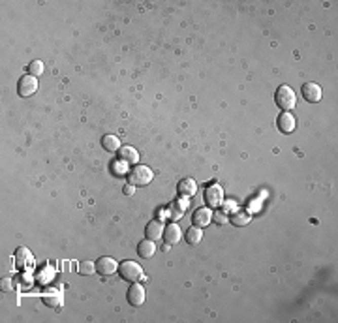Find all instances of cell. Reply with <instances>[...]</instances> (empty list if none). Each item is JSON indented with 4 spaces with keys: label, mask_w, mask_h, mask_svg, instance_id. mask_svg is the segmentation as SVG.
Segmentation results:
<instances>
[{
    "label": "cell",
    "mask_w": 338,
    "mask_h": 323,
    "mask_svg": "<svg viewBox=\"0 0 338 323\" xmlns=\"http://www.w3.org/2000/svg\"><path fill=\"white\" fill-rule=\"evenodd\" d=\"M186 209H188V203L186 201H175L173 203V207H169V216H171V220L180 218V216L186 212Z\"/></svg>",
    "instance_id": "20"
},
{
    "label": "cell",
    "mask_w": 338,
    "mask_h": 323,
    "mask_svg": "<svg viewBox=\"0 0 338 323\" xmlns=\"http://www.w3.org/2000/svg\"><path fill=\"white\" fill-rule=\"evenodd\" d=\"M111 169H113V173H115V175H121V177H124V173H126V165H124V167H121L119 164H113V167H111Z\"/></svg>",
    "instance_id": "25"
},
{
    "label": "cell",
    "mask_w": 338,
    "mask_h": 323,
    "mask_svg": "<svg viewBox=\"0 0 338 323\" xmlns=\"http://www.w3.org/2000/svg\"><path fill=\"white\" fill-rule=\"evenodd\" d=\"M102 147H103V151H107V152H119V149H121L122 145L117 135L107 133V135H103L102 137Z\"/></svg>",
    "instance_id": "17"
},
{
    "label": "cell",
    "mask_w": 338,
    "mask_h": 323,
    "mask_svg": "<svg viewBox=\"0 0 338 323\" xmlns=\"http://www.w3.org/2000/svg\"><path fill=\"white\" fill-rule=\"evenodd\" d=\"M212 218H214V222H216L218 226H223V224L230 222V218H228V214H226V210H214V212H212Z\"/></svg>",
    "instance_id": "23"
},
{
    "label": "cell",
    "mask_w": 338,
    "mask_h": 323,
    "mask_svg": "<svg viewBox=\"0 0 338 323\" xmlns=\"http://www.w3.org/2000/svg\"><path fill=\"white\" fill-rule=\"evenodd\" d=\"M301 92H303V98L310 103H318L321 100V89H319V85L316 83H305L303 87H301Z\"/></svg>",
    "instance_id": "10"
},
{
    "label": "cell",
    "mask_w": 338,
    "mask_h": 323,
    "mask_svg": "<svg viewBox=\"0 0 338 323\" xmlns=\"http://www.w3.org/2000/svg\"><path fill=\"white\" fill-rule=\"evenodd\" d=\"M276 126H278V130L282 133H291L295 130V126H297V122H295V117L289 111H284V113L278 115Z\"/></svg>",
    "instance_id": "8"
},
{
    "label": "cell",
    "mask_w": 338,
    "mask_h": 323,
    "mask_svg": "<svg viewBox=\"0 0 338 323\" xmlns=\"http://www.w3.org/2000/svg\"><path fill=\"white\" fill-rule=\"evenodd\" d=\"M42 301H44L45 306H51V308H57V306H60V290H57V288H49V290H45L44 293H42Z\"/></svg>",
    "instance_id": "14"
},
{
    "label": "cell",
    "mask_w": 338,
    "mask_h": 323,
    "mask_svg": "<svg viewBox=\"0 0 338 323\" xmlns=\"http://www.w3.org/2000/svg\"><path fill=\"white\" fill-rule=\"evenodd\" d=\"M126 299L132 306L139 308L141 304L145 303V288L141 284H137V282H132V285L128 288V292H126Z\"/></svg>",
    "instance_id": "5"
},
{
    "label": "cell",
    "mask_w": 338,
    "mask_h": 323,
    "mask_svg": "<svg viewBox=\"0 0 338 323\" xmlns=\"http://www.w3.org/2000/svg\"><path fill=\"white\" fill-rule=\"evenodd\" d=\"M28 74L34 77H38L44 74V62L42 60H32L30 64H28Z\"/></svg>",
    "instance_id": "22"
},
{
    "label": "cell",
    "mask_w": 338,
    "mask_h": 323,
    "mask_svg": "<svg viewBox=\"0 0 338 323\" xmlns=\"http://www.w3.org/2000/svg\"><path fill=\"white\" fill-rule=\"evenodd\" d=\"M124 192H126L128 196H132V194H134V184H130V186H126V188H124Z\"/></svg>",
    "instance_id": "26"
},
{
    "label": "cell",
    "mask_w": 338,
    "mask_h": 323,
    "mask_svg": "<svg viewBox=\"0 0 338 323\" xmlns=\"http://www.w3.org/2000/svg\"><path fill=\"white\" fill-rule=\"evenodd\" d=\"M0 290H2V292H12V290H13L12 280H10V278H2V284H0Z\"/></svg>",
    "instance_id": "24"
},
{
    "label": "cell",
    "mask_w": 338,
    "mask_h": 323,
    "mask_svg": "<svg viewBox=\"0 0 338 323\" xmlns=\"http://www.w3.org/2000/svg\"><path fill=\"white\" fill-rule=\"evenodd\" d=\"M164 228H166V226L160 222V220H153V222H148L147 228H145V237L156 242L158 239L164 237Z\"/></svg>",
    "instance_id": "12"
},
{
    "label": "cell",
    "mask_w": 338,
    "mask_h": 323,
    "mask_svg": "<svg viewBox=\"0 0 338 323\" xmlns=\"http://www.w3.org/2000/svg\"><path fill=\"white\" fill-rule=\"evenodd\" d=\"M154 252H156V244L151 239H145V241H141L137 244V254H139L141 258H145V260H151L154 256Z\"/></svg>",
    "instance_id": "16"
},
{
    "label": "cell",
    "mask_w": 338,
    "mask_h": 323,
    "mask_svg": "<svg viewBox=\"0 0 338 323\" xmlns=\"http://www.w3.org/2000/svg\"><path fill=\"white\" fill-rule=\"evenodd\" d=\"M275 101L282 111H291V109L295 107V103H297V98H295L293 89H291V87H287V85H280L275 92Z\"/></svg>",
    "instance_id": "1"
},
{
    "label": "cell",
    "mask_w": 338,
    "mask_h": 323,
    "mask_svg": "<svg viewBox=\"0 0 338 323\" xmlns=\"http://www.w3.org/2000/svg\"><path fill=\"white\" fill-rule=\"evenodd\" d=\"M164 241H166V244H177V242L182 239V231H180V228H179V224H175V222H171V224H167L166 228H164V237H162Z\"/></svg>",
    "instance_id": "9"
},
{
    "label": "cell",
    "mask_w": 338,
    "mask_h": 323,
    "mask_svg": "<svg viewBox=\"0 0 338 323\" xmlns=\"http://www.w3.org/2000/svg\"><path fill=\"white\" fill-rule=\"evenodd\" d=\"M230 222L233 224V226H237V228H243V226H246V224L250 222V214L244 212V210H235V212L231 214Z\"/></svg>",
    "instance_id": "19"
},
{
    "label": "cell",
    "mask_w": 338,
    "mask_h": 323,
    "mask_svg": "<svg viewBox=\"0 0 338 323\" xmlns=\"http://www.w3.org/2000/svg\"><path fill=\"white\" fill-rule=\"evenodd\" d=\"M223 201V190L218 184H211L207 190H205V203L209 207H220Z\"/></svg>",
    "instance_id": "7"
},
{
    "label": "cell",
    "mask_w": 338,
    "mask_h": 323,
    "mask_svg": "<svg viewBox=\"0 0 338 323\" xmlns=\"http://www.w3.org/2000/svg\"><path fill=\"white\" fill-rule=\"evenodd\" d=\"M192 222H194V226H198V228H207L212 222V210L209 207H201V209H198L194 212Z\"/></svg>",
    "instance_id": "11"
},
{
    "label": "cell",
    "mask_w": 338,
    "mask_h": 323,
    "mask_svg": "<svg viewBox=\"0 0 338 323\" xmlns=\"http://www.w3.org/2000/svg\"><path fill=\"white\" fill-rule=\"evenodd\" d=\"M153 177H154L153 169L143 164H135L134 169L128 173V181H130V184H134V186H147V184H151Z\"/></svg>",
    "instance_id": "2"
},
{
    "label": "cell",
    "mask_w": 338,
    "mask_h": 323,
    "mask_svg": "<svg viewBox=\"0 0 338 323\" xmlns=\"http://www.w3.org/2000/svg\"><path fill=\"white\" fill-rule=\"evenodd\" d=\"M201 239H203V231H201V228H198V226H192V228L186 229L184 241L188 242V244H199Z\"/></svg>",
    "instance_id": "18"
},
{
    "label": "cell",
    "mask_w": 338,
    "mask_h": 323,
    "mask_svg": "<svg viewBox=\"0 0 338 323\" xmlns=\"http://www.w3.org/2000/svg\"><path fill=\"white\" fill-rule=\"evenodd\" d=\"M119 274L124 282H139V278H143V269L135 261L128 260L119 265Z\"/></svg>",
    "instance_id": "3"
},
{
    "label": "cell",
    "mask_w": 338,
    "mask_h": 323,
    "mask_svg": "<svg viewBox=\"0 0 338 323\" xmlns=\"http://www.w3.org/2000/svg\"><path fill=\"white\" fill-rule=\"evenodd\" d=\"M119 271V263L109 256H102L100 260H96V273L102 276H111L113 273Z\"/></svg>",
    "instance_id": "6"
},
{
    "label": "cell",
    "mask_w": 338,
    "mask_h": 323,
    "mask_svg": "<svg viewBox=\"0 0 338 323\" xmlns=\"http://www.w3.org/2000/svg\"><path fill=\"white\" fill-rule=\"evenodd\" d=\"M119 160L126 162V164H139V152L135 151L134 147L124 145L119 149Z\"/></svg>",
    "instance_id": "15"
},
{
    "label": "cell",
    "mask_w": 338,
    "mask_h": 323,
    "mask_svg": "<svg viewBox=\"0 0 338 323\" xmlns=\"http://www.w3.org/2000/svg\"><path fill=\"white\" fill-rule=\"evenodd\" d=\"M177 192H179L182 197L196 196V192H198V183H196L194 178H190V177H184L179 183V186H177Z\"/></svg>",
    "instance_id": "13"
},
{
    "label": "cell",
    "mask_w": 338,
    "mask_h": 323,
    "mask_svg": "<svg viewBox=\"0 0 338 323\" xmlns=\"http://www.w3.org/2000/svg\"><path fill=\"white\" fill-rule=\"evenodd\" d=\"M94 271H96L94 261H81L79 267H77V273L81 274V276H90V274H94Z\"/></svg>",
    "instance_id": "21"
},
{
    "label": "cell",
    "mask_w": 338,
    "mask_h": 323,
    "mask_svg": "<svg viewBox=\"0 0 338 323\" xmlns=\"http://www.w3.org/2000/svg\"><path fill=\"white\" fill-rule=\"evenodd\" d=\"M38 90V79L30 74H26L19 79L17 83V92H19L21 98H30L34 92Z\"/></svg>",
    "instance_id": "4"
}]
</instances>
